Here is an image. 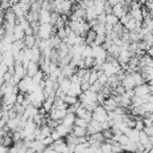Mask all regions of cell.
Here are the masks:
<instances>
[{"label":"cell","mask_w":153,"mask_h":153,"mask_svg":"<svg viewBox=\"0 0 153 153\" xmlns=\"http://www.w3.org/2000/svg\"><path fill=\"white\" fill-rule=\"evenodd\" d=\"M56 33V27L50 24V23H43L38 25V31H37V38L41 39H48L51 35Z\"/></svg>","instance_id":"obj_1"},{"label":"cell","mask_w":153,"mask_h":153,"mask_svg":"<svg viewBox=\"0 0 153 153\" xmlns=\"http://www.w3.org/2000/svg\"><path fill=\"white\" fill-rule=\"evenodd\" d=\"M92 118L96 120V121H98L99 123H102L103 121H106L108 120V111L102 105H98L92 111Z\"/></svg>","instance_id":"obj_2"},{"label":"cell","mask_w":153,"mask_h":153,"mask_svg":"<svg viewBox=\"0 0 153 153\" xmlns=\"http://www.w3.org/2000/svg\"><path fill=\"white\" fill-rule=\"evenodd\" d=\"M26 76V69L22 63H16L14 65V72H13V81L17 84L20 79Z\"/></svg>","instance_id":"obj_3"},{"label":"cell","mask_w":153,"mask_h":153,"mask_svg":"<svg viewBox=\"0 0 153 153\" xmlns=\"http://www.w3.org/2000/svg\"><path fill=\"white\" fill-rule=\"evenodd\" d=\"M151 92V87L147 82H142L140 85H136L134 87V94L135 96H139V97H143L146 94H148Z\"/></svg>","instance_id":"obj_4"},{"label":"cell","mask_w":153,"mask_h":153,"mask_svg":"<svg viewBox=\"0 0 153 153\" xmlns=\"http://www.w3.org/2000/svg\"><path fill=\"white\" fill-rule=\"evenodd\" d=\"M86 130H87V135H91V134H94V133H99L103 129H102V124L98 121H96V120L92 118L88 122V124L86 127Z\"/></svg>","instance_id":"obj_5"},{"label":"cell","mask_w":153,"mask_h":153,"mask_svg":"<svg viewBox=\"0 0 153 153\" xmlns=\"http://www.w3.org/2000/svg\"><path fill=\"white\" fill-rule=\"evenodd\" d=\"M102 106H103L106 111H114V110L118 106V103L114 99V97H112V96H109V97H106V98H105V100L103 102Z\"/></svg>","instance_id":"obj_6"},{"label":"cell","mask_w":153,"mask_h":153,"mask_svg":"<svg viewBox=\"0 0 153 153\" xmlns=\"http://www.w3.org/2000/svg\"><path fill=\"white\" fill-rule=\"evenodd\" d=\"M25 69H26V75L27 76H33V74L39 69V65L35 61H30L26 66H25Z\"/></svg>","instance_id":"obj_7"},{"label":"cell","mask_w":153,"mask_h":153,"mask_svg":"<svg viewBox=\"0 0 153 153\" xmlns=\"http://www.w3.org/2000/svg\"><path fill=\"white\" fill-rule=\"evenodd\" d=\"M36 36L35 35H25L24 38H23V42H24V45L25 48H32L36 45Z\"/></svg>","instance_id":"obj_8"},{"label":"cell","mask_w":153,"mask_h":153,"mask_svg":"<svg viewBox=\"0 0 153 153\" xmlns=\"http://www.w3.org/2000/svg\"><path fill=\"white\" fill-rule=\"evenodd\" d=\"M81 92H82V90H81L80 84H73V82H72V85H71V87H69V90L67 91L66 94H71V96H74V97H79V96L81 94Z\"/></svg>","instance_id":"obj_9"},{"label":"cell","mask_w":153,"mask_h":153,"mask_svg":"<svg viewBox=\"0 0 153 153\" xmlns=\"http://www.w3.org/2000/svg\"><path fill=\"white\" fill-rule=\"evenodd\" d=\"M38 22H39V24L50 23V11L44 10V8H41V11H39V17H38Z\"/></svg>","instance_id":"obj_10"},{"label":"cell","mask_w":153,"mask_h":153,"mask_svg":"<svg viewBox=\"0 0 153 153\" xmlns=\"http://www.w3.org/2000/svg\"><path fill=\"white\" fill-rule=\"evenodd\" d=\"M5 22H7L10 24H16L17 23V16L14 14V12L12 11L11 7L5 10Z\"/></svg>","instance_id":"obj_11"},{"label":"cell","mask_w":153,"mask_h":153,"mask_svg":"<svg viewBox=\"0 0 153 153\" xmlns=\"http://www.w3.org/2000/svg\"><path fill=\"white\" fill-rule=\"evenodd\" d=\"M75 71H76V68L75 67H73L72 65H66V66H62L61 67V73L63 74V76H66V78H71L74 73H75Z\"/></svg>","instance_id":"obj_12"},{"label":"cell","mask_w":153,"mask_h":153,"mask_svg":"<svg viewBox=\"0 0 153 153\" xmlns=\"http://www.w3.org/2000/svg\"><path fill=\"white\" fill-rule=\"evenodd\" d=\"M30 147H31L35 152H44V148H45V146L43 145L42 140H39V139L32 140L31 143H30Z\"/></svg>","instance_id":"obj_13"},{"label":"cell","mask_w":153,"mask_h":153,"mask_svg":"<svg viewBox=\"0 0 153 153\" xmlns=\"http://www.w3.org/2000/svg\"><path fill=\"white\" fill-rule=\"evenodd\" d=\"M13 36H14V39H16V41H17V39H23L24 36H25L24 29H23L19 24H17V23H16V25H14V27H13Z\"/></svg>","instance_id":"obj_14"},{"label":"cell","mask_w":153,"mask_h":153,"mask_svg":"<svg viewBox=\"0 0 153 153\" xmlns=\"http://www.w3.org/2000/svg\"><path fill=\"white\" fill-rule=\"evenodd\" d=\"M71 85H72V82H71V79L69 78H63L62 80L59 81V88L62 92H65V93H67V91L69 90Z\"/></svg>","instance_id":"obj_15"},{"label":"cell","mask_w":153,"mask_h":153,"mask_svg":"<svg viewBox=\"0 0 153 153\" xmlns=\"http://www.w3.org/2000/svg\"><path fill=\"white\" fill-rule=\"evenodd\" d=\"M96 35H97V32H96L93 29H88L87 32H86V35H85V37H84L85 43L88 44V45H90L91 43H93L94 39H96Z\"/></svg>","instance_id":"obj_16"},{"label":"cell","mask_w":153,"mask_h":153,"mask_svg":"<svg viewBox=\"0 0 153 153\" xmlns=\"http://www.w3.org/2000/svg\"><path fill=\"white\" fill-rule=\"evenodd\" d=\"M96 18H97V13H96L93 6L85 8V20L91 22V20H93V19H96Z\"/></svg>","instance_id":"obj_17"},{"label":"cell","mask_w":153,"mask_h":153,"mask_svg":"<svg viewBox=\"0 0 153 153\" xmlns=\"http://www.w3.org/2000/svg\"><path fill=\"white\" fill-rule=\"evenodd\" d=\"M72 133L75 135V136H78V137H80V136H86L87 135V130H86V128H84V127H80V126H73V130H72Z\"/></svg>","instance_id":"obj_18"},{"label":"cell","mask_w":153,"mask_h":153,"mask_svg":"<svg viewBox=\"0 0 153 153\" xmlns=\"http://www.w3.org/2000/svg\"><path fill=\"white\" fill-rule=\"evenodd\" d=\"M106 51H108V54H110V55H112V56L117 57V56H118V54H120V51H121V47H120V45H117V44H115V43L112 42V43H111V45L106 49Z\"/></svg>","instance_id":"obj_19"},{"label":"cell","mask_w":153,"mask_h":153,"mask_svg":"<svg viewBox=\"0 0 153 153\" xmlns=\"http://www.w3.org/2000/svg\"><path fill=\"white\" fill-rule=\"evenodd\" d=\"M129 13H130V16H131L136 22H142L143 16H142V12H141V7H140V8H135V10H130Z\"/></svg>","instance_id":"obj_20"},{"label":"cell","mask_w":153,"mask_h":153,"mask_svg":"<svg viewBox=\"0 0 153 153\" xmlns=\"http://www.w3.org/2000/svg\"><path fill=\"white\" fill-rule=\"evenodd\" d=\"M74 120H75V114L67 111V114L63 116V118H62L61 121H62V123H65V124H74Z\"/></svg>","instance_id":"obj_21"},{"label":"cell","mask_w":153,"mask_h":153,"mask_svg":"<svg viewBox=\"0 0 153 153\" xmlns=\"http://www.w3.org/2000/svg\"><path fill=\"white\" fill-rule=\"evenodd\" d=\"M11 8H12V11L14 12V14L17 16V18H19V17H24V16H25V12L23 11V8H22V6L19 5V2L13 4Z\"/></svg>","instance_id":"obj_22"},{"label":"cell","mask_w":153,"mask_h":153,"mask_svg":"<svg viewBox=\"0 0 153 153\" xmlns=\"http://www.w3.org/2000/svg\"><path fill=\"white\" fill-rule=\"evenodd\" d=\"M118 17H116L114 13H109V14H106V23L105 24H110V25H115L116 23H118Z\"/></svg>","instance_id":"obj_23"},{"label":"cell","mask_w":153,"mask_h":153,"mask_svg":"<svg viewBox=\"0 0 153 153\" xmlns=\"http://www.w3.org/2000/svg\"><path fill=\"white\" fill-rule=\"evenodd\" d=\"M124 27L128 30V31H134L135 30V27H136V20L131 17L126 24H124Z\"/></svg>","instance_id":"obj_24"},{"label":"cell","mask_w":153,"mask_h":153,"mask_svg":"<svg viewBox=\"0 0 153 153\" xmlns=\"http://www.w3.org/2000/svg\"><path fill=\"white\" fill-rule=\"evenodd\" d=\"M88 56H92V47L88 45V44H85L84 48H82V51H81V57H88Z\"/></svg>","instance_id":"obj_25"},{"label":"cell","mask_w":153,"mask_h":153,"mask_svg":"<svg viewBox=\"0 0 153 153\" xmlns=\"http://www.w3.org/2000/svg\"><path fill=\"white\" fill-rule=\"evenodd\" d=\"M44 76H45V74L41 71V69H38L35 74H33V76H31L32 78V80L35 81V82H37V84H39V81H42L43 79H44Z\"/></svg>","instance_id":"obj_26"},{"label":"cell","mask_w":153,"mask_h":153,"mask_svg":"<svg viewBox=\"0 0 153 153\" xmlns=\"http://www.w3.org/2000/svg\"><path fill=\"white\" fill-rule=\"evenodd\" d=\"M63 100H65V103H66L67 105H72V104L76 103V102L79 100V98H78V97H74V96H71V94H65Z\"/></svg>","instance_id":"obj_27"},{"label":"cell","mask_w":153,"mask_h":153,"mask_svg":"<svg viewBox=\"0 0 153 153\" xmlns=\"http://www.w3.org/2000/svg\"><path fill=\"white\" fill-rule=\"evenodd\" d=\"M100 152H105V153H110L112 152V145L109 141H104L100 145Z\"/></svg>","instance_id":"obj_28"},{"label":"cell","mask_w":153,"mask_h":153,"mask_svg":"<svg viewBox=\"0 0 153 153\" xmlns=\"http://www.w3.org/2000/svg\"><path fill=\"white\" fill-rule=\"evenodd\" d=\"M90 90H92V91H94V92H100V91L103 90V85L97 80V81H94L93 84L90 85Z\"/></svg>","instance_id":"obj_29"},{"label":"cell","mask_w":153,"mask_h":153,"mask_svg":"<svg viewBox=\"0 0 153 153\" xmlns=\"http://www.w3.org/2000/svg\"><path fill=\"white\" fill-rule=\"evenodd\" d=\"M117 142H120L122 146H126V145H128V143L130 142V139H129V137H128L126 134H123V133H122V134L118 136V140H117Z\"/></svg>","instance_id":"obj_30"},{"label":"cell","mask_w":153,"mask_h":153,"mask_svg":"<svg viewBox=\"0 0 153 153\" xmlns=\"http://www.w3.org/2000/svg\"><path fill=\"white\" fill-rule=\"evenodd\" d=\"M84 62H85V67L86 68H92L94 66V57L93 56L84 57Z\"/></svg>","instance_id":"obj_31"},{"label":"cell","mask_w":153,"mask_h":153,"mask_svg":"<svg viewBox=\"0 0 153 153\" xmlns=\"http://www.w3.org/2000/svg\"><path fill=\"white\" fill-rule=\"evenodd\" d=\"M74 124H75V126H80V127H84V128H86V127H87V124H88V122H87L86 120L81 118V117H76V116H75V120H74Z\"/></svg>","instance_id":"obj_32"},{"label":"cell","mask_w":153,"mask_h":153,"mask_svg":"<svg viewBox=\"0 0 153 153\" xmlns=\"http://www.w3.org/2000/svg\"><path fill=\"white\" fill-rule=\"evenodd\" d=\"M59 18H60V13L59 12H56V11H51L50 12V24L54 25Z\"/></svg>","instance_id":"obj_33"},{"label":"cell","mask_w":153,"mask_h":153,"mask_svg":"<svg viewBox=\"0 0 153 153\" xmlns=\"http://www.w3.org/2000/svg\"><path fill=\"white\" fill-rule=\"evenodd\" d=\"M142 108L145 112H153V103L152 102H145L142 104Z\"/></svg>","instance_id":"obj_34"},{"label":"cell","mask_w":153,"mask_h":153,"mask_svg":"<svg viewBox=\"0 0 153 153\" xmlns=\"http://www.w3.org/2000/svg\"><path fill=\"white\" fill-rule=\"evenodd\" d=\"M96 20H97V23H99V24H105V23H106V14H105V13L98 14L97 18H96Z\"/></svg>","instance_id":"obj_35"},{"label":"cell","mask_w":153,"mask_h":153,"mask_svg":"<svg viewBox=\"0 0 153 153\" xmlns=\"http://www.w3.org/2000/svg\"><path fill=\"white\" fill-rule=\"evenodd\" d=\"M134 128L137 129L139 131H140V130H143V128H145L143 121H142V120H136V121H135V124H134Z\"/></svg>","instance_id":"obj_36"},{"label":"cell","mask_w":153,"mask_h":153,"mask_svg":"<svg viewBox=\"0 0 153 153\" xmlns=\"http://www.w3.org/2000/svg\"><path fill=\"white\" fill-rule=\"evenodd\" d=\"M53 141H54V140H53V137H51L50 135H49V136H45V137L42 139V142H43L44 146H50V145L53 143Z\"/></svg>","instance_id":"obj_37"},{"label":"cell","mask_w":153,"mask_h":153,"mask_svg":"<svg viewBox=\"0 0 153 153\" xmlns=\"http://www.w3.org/2000/svg\"><path fill=\"white\" fill-rule=\"evenodd\" d=\"M143 131H145L148 136H153V126H145Z\"/></svg>","instance_id":"obj_38"},{"label":"cell","mask_w":153,"mask_h":153,"mask_svg":"<svg viewBox=\"0 0 153 153\" xmlns=\"http://www.w3.org/2000/svg\"><path fill=\"white\" fill-rule=\"evenodd\" d=\"M50 136L53 137V140H54V141H55V140H57V139H60V137H62V136L60 135V133H59L56 129H53V130H51Z\"/></svg>","instance_id":"obj_39"},{"label":"cell","mask_w":153,"mask_h":153,"mask_svg":"<svg viewBox=\"0 0 153 153\" xmlns=\"http://www.w3.org/2000/svg\"><path fill=\"white\" fill-rule=\"evenodd\" d=\"M104 13L105 14H109V13H112V6L110 4H108L105 1V5H104Z\"/></svg>","instance_id":"obj_40"},{"label":"cell","mask_w":153,"mask_h":153,"mask_svg":"<svg viewBox=\"0 0 153 153\" xmlns=\"http://www.w3.org/2000/svg\"><path fill=\"white\" fill-rule=\"evenodd\" d=\"M90 85H91V84H90L88 81H84V82H81V84H80V86H81V90H82V91L88 90V88H90Z\"/></svg>","instance_id":"obj_41"},{"label":"cell","mask_w":153,"mask_h":153,"mask_svg":"<svg viewBox=\"0 0 153 153\" xmlns=\"http://www.w3.org/2000/svg\"><path fill=\"white\" fill-rule=\"evenodd\" d=\"M146 54H148V55H149V56L153 59V45H151V47H149V48L146 50Z\"/></svg>","instance_id":"obj_42"},{"label":"cell","mask_w":153,"mask_h":153,"mask_svg":"<svg viewBox=\"0 0 153 153\" xmlns=\"http://www.w3.org/2000/svg\"><path fill=\"white\" fill-rule=\"evenodd\" d=\"M108 4H110L111 6H114V5H116L117 2H120V0H105Z\"/></svg>","instance_id":"obj_43"},{"label":"cell","mask_w":153,"mask_h":153,"mask_svg":"<svg viewBox=\"0 0 153 153\" xmlns=\"http://www.w3.org/2000/svg\"><path fill=\"white\" fill-rule=\"evenodd\" d=\"M137 2H140V4H142V5H145V2H146V0H136Z\"/></svg>","instance_id":"obj_44"},{"label":"cell","mask_w":153,"mask_h":153,"mask_svg":"<svg viewBox=\"0 0 153 153\" xmlns=\"http://www.w3.org/2000/svg\"><path fill=\"white\" fill-rule=\"evenodd\" d=\"M19 1H20V0H12L13 4H17V2H19Z\"/></svg>","instance_id":"obj_45"},{"label":"cell","mask_w":153,"mask_h":153,"mask_svg":"<svg viewBox=\"0 0 153 153\" xmlns=\"http://www.w3.org/2000/svg\"><path fill=\"white\" fill-rule=\"evenodd\" d=\"M35 1H37V0H31V2H35Z\"/></svg>","instance_id":"obj_46"},{"label":"cell","mask_w":153,"mask_h":153,"mask_svg":"<svg viewBox=\"0 0 153 153\" xmlns=\"http://www.w3.org/2000/svg\"><path fill=\"white\" fill-rule=\"evenodd\" d=\"M0 118H1V112H0Z\"/></svg>","instance_id":"obj_47"}]
</instances>
